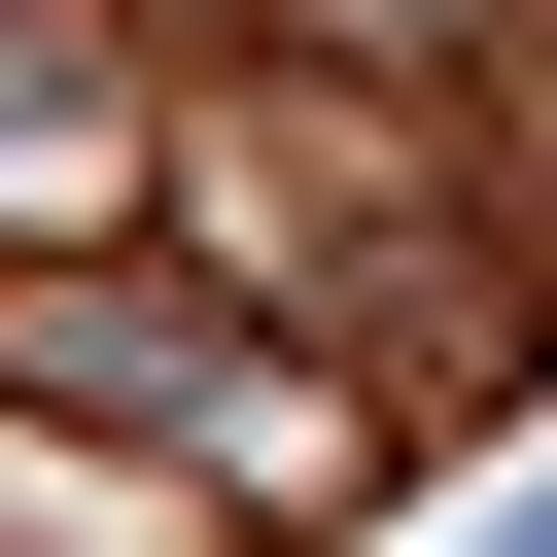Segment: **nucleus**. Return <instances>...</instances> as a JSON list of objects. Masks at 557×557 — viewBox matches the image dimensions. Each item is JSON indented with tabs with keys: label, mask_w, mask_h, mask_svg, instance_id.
<instances>
[{
	"label": "nucleus",
	"mask_w": 557,
	"mask_h": 557,
	"mask_svg": "<svg viewBox=\"0 0 557 557\" xmlns=\"http://www.w3.org/2000/svg\"><path fill=\"white\" fill-rule=\"evenodd\" d=\"M487 557H557V487H487Z\"/></svg>",
	"instance_id": "obj_3"
},
{
	"label": "nucleus",
	"mask_w": 557,
	"mask_h": 557,
	"mask_svg": "<svg viewBox=\"0 0 557 557\" xmlns=\"http://www.w3.org/2000/svg\"><path fill=\"white\" fill-rule=\"evenodd\" d=\"M0 557H244L174 453H104V418H0Z\"/></svg>",
	"instance_id": "obj_2"
},
{
	"label": "nucleus",
	"mask_w": 557,
	"mask_h": 557,
	"mask_svg": "<svg viewBox=\"0 0 557 557\" xmlns=\"http://www.w3.org/2000/svg\"><path fill=\"white\" fill-rule=\"evenodd\" d=\"M174 209V0H0V278Z\"/></svg>",
	"instance_id": "obj_1"
}]
</instances>
